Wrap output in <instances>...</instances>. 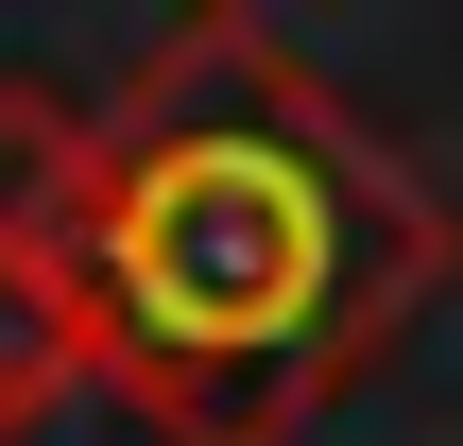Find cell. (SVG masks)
<instances>
[{
    "label": "cell",
    "instance_id": "6da1fadb",
    "mask_svg": "<svg viewBox=\"0 0 463 446\" xmlns=\"http://www.w3.org/2000/svg\"><path fill=\"white\" fill-rule=\"evenodd\" d=\"M103 361L189 446H292L447 275L430 172L258 17H189L103 103V189L69 241Z\"/></svg>",
    "mask_w": 463,
    "mask_h": 446
},
{
    "label": "cell",
    "instance_id": "7a4b0ae2",
    "mask_svg": "<svg viewBox=\"0 0 463 446\" xmlns=\"http://www.w3.org/2000/svg\"><path fill=\"white\" fill-rule=\"evenodd\" d=\"M86 189H103V103L0 86V258H69L86 241Z\"/></svg>",
    "mask_w": 463,
    "mask_h": 446
},
{
    "label": "cell",
    "instance_id": "3957f363",
    "mask_svg": "<svg viewBox=\"0 0 463 446\" xmlns=\"http://www.w3.org/2000/svg\"><path fill=\"white\" fill-rule=\"evenodd\" d=\"M103 378V309H86V275L69 258H0V430H34L52 395H86Z\"/></svg>",
    "mask_w": 463,
    "mask_h": 446
},
{
    "label": "cell",
    "instance_id": "277c9868",
    "mask_svg": "<svg viewBox=\"0 0 463 446\" xmlns=\"http://www.w3.org/2000/svg\"><path fill=\"white\" fill-rule=\"evenodd\" d=\"M0 446H189V430H172V413H155V395H137V378H120V361H103V378H86V395H52V413H34V430H0Z\"/></svg>",
    "mask_w": 463,
    "mask_h": 446
}]
</instances>
